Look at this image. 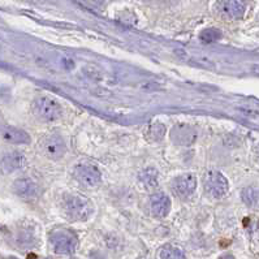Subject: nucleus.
<instances>
[{"mask_svg":"<svg viewBox=\"0 0 259 259\" xmlns=\"http://www.w3.org/2000/svg\"><path fill=\"white\" fill-rule=\"evenodd\" d=\"M197 189V179L192 173H185L176 177L172 183V190L175 196L181 200H188L194 194Z\"/></svg>","mask_w":259,"mask_h":259,"instance_id":"423d86ee","label":"nucleus"},{"mask_svg":"<svg viewBox=\"0 0 259 259\" xmlns=\"http://www.w3.org/2000/svg\"><path fill=\"white\" fill-rule=\"evenodd\" d=\"M0 134L4 141H7L13 145H26L30 142V136L22 129H18L16 126L3 125L0 128Z\"/></svg>","mask_w":259,"mask_h":259,"instance_id":"9b49d317","label":"nucleus"},{"mask_svg":"<svg viewBox=\"0 0 259 259\" xmlns=\"http://www.w3.org/2000/svg\"><path fill=\"white\" fill-rule=\"evenodd\" d=\"M171 140L179 146H190L197 140V132L193 126L186 124L176 125L171 130Z\"/></svg>","mask_w":259,"mask_h":259,"instance_id":"6e6552de","label":"nucleus"},{"mask_svg":"<svg viewBox=\"0 0 259 259\" xmlns=\"http://www.w3.org/2000/svg\"><path fill=\"white\" fill-rule=\"evenodd\" d=\"M166 134V128H164L162 124H155V125L151 126L150 129V136L154 137L155 140H162Z\"/></svg>","mask_w":259,"mask_h":259,"instance_id":"a211bd4d","label":"nucleus"},{"mask_svg":"<svg viewBox=\"0 0 259 259\" xmlns=\"http://www.w3.org/2000/svg\"><path fill=\"white\" fill-rule=\"evenodd\" d=\"M74 179L82 186L94 189L102 183V175L99 170L90 164H80L74 168Z\"/></svg>","mask_w":259,"mask_h":259,"instance_id":"39448f33","label":"nucleus"},{"mask_svg":"<svg viewBox=\"0 0 259 259\" xmlns=\"http://www.w3.org/2000/svg\"><path fill=\"white\" fill-rule=\"evenodd\" d=\"M65 143H64L63 138L59 136H50L44 138L42 142V151L48 159L57 160L60 158H63L65 154Z\"/></svg>","mask_w":259,"mask_h":259,"instance_id":"1a4fd4ad","label":"nucleus"},{"mask_svg":"<svg viewBox=\"0 0 259 259\" xmlns=\"http://www.w3.org/2000/svg\"><path fill=\"white\" fill-rule=\"evenodd\" d=\"M203 188L210 197L220 200L228 193L230 185L224 175L218 171H209L203 177Z\"/></svg>","mask_w":259,"mask_h":259,"instance_id":"7ed1b4c3","label":"nucleus"},{"mask_svg":"<svg viewBox=\"0 0 259 259\" xmlns=\"http://www.w3.org/2000/svg\"><path fill=\"white\" fill-rule=\"evenodd\" d=\"M140 181L147 189H154L159 183V175L154 168H146L140 172Z\"/></svg>","mask_w":259,"mask_h":259,"instance_id":"2eb2a0df","label":"nucleus"},{"mask_svg":"<svg viewBox=\"0 0 259 259\" xmlns=\"http://www.w3.org/2000/svg\"><path fill=\"white\" fill-rule=\"evenodd\" d=\"M51 244L57 254H72L76 250L77 240L69 232H56L51 237Z\"/></svg>","mask_w":259,"mask_h":259,"instance_id":"0eeeda50","label":"nucleus"},{"mask_svg":"<svg viewBox=\"0 0 259 259\" xmlns=\"http://www.w3.org/2000/svg\"><path fill=\"white\" fill-rule=\"evenodd\" d=\"M93 205L81 196H68L64 200V213L74 222H85L93 214Z\"/></svg>","mask_w":259,"mask_h":259,"instance_id":"f257e3e1","label":"nucleus"},{"mask_svg":"<svg viewBox=\"0 0 259 259\" xmlns=\"http://www.w3.org/2000/svg\"><path fill=\"white\" fill-rule=\"evenodd\" d=\"M216 13L226 20H239L246 10L245 0H218Z\"/></svg>","mask_w":259,"mask_h":259,"instance_id":"20e7f679","label":"nucleus"},{"mask_svg":"<svg viewBox=\"0 0 259 259\" xmlns=\"http://www.w3.org/2000/svg\"><path fill=\"white\" fill-rule=\"evenodd\" d=\"M26 159L25 155L20 151H12L7 153L1 158V167L5 172H14V171L22 168Z\"/></svg>","mask_w":259,"mask_h":259,"instance_id":"ddd939ff","label":"nucleus"},{"mask_svg":"<svg viewBox=\"0 0 259 259\" xmlns=\"http://www.w3.org/2000/svg\"><path fill=\"white\" fill-rule=\"evenodd\" d=\"M13 192L23 200L30 201L37 198L39 194V186L30 179H18L13 183Z\"/></svg>","mask_w":259,"mask_h":259,"instance_id":"9d476101","label":"nucleus"},{"mask_svg":"<svg viewBox=\"0 0 259 259\" xmlns=\"http://www.w3.org/2000/svg\"><path fill=\"white\" fill-rule=\"evenodd\" d=\"M150 210L155 218H166L171 210L170 198L163 193L154 194L150 200Z\"/></svg>","mask_w":259,"mask_h":259,"instance_id":"f8f14e48","label":"nucleus"},{"mask_svg":"<svg viewBox=\"0 0 259 259\" xmlns=\"http://www.w3.org/2000/svg\"><path fill=\"white\" fill-rule=\"evenodd\" d=\"M220 259H235V258H233V257L231 256V254H226V256L220 257Z\"/></svg>","mask_w":259,"mask_h":259,"instance_id":"aec40b11","label":"nucleus"},{"mask_svg":"<svg viewBox=\"0 0 259 259\" xmlns=\"http://www.w3.org/2000/svg\"><path fill=\"white\" fill-rule=\"evenodd\" d=\"M244 203L250 209L259 207V186H248L241 192Z\"/></svg>","mask_w":259,"mask_h":259,"instance_id":"4468645a","label":"nucleus"},{"mask_svg":"<svg viewBox=\"0 0 259 259\" xmlns=\"http://www.w3.org/2000/svg\"><path fill=\"white\" fill-rule=\"evenodd\" d=\"M159 259H186L183 250L175 246L167 245L159 250Z\"/></svg>","mask_w":259,"mask_h":259,"instance_id":"dca6fc26","label":"nucleus"},{"mask_svg":"<svg viewBox=\"0 0 259 259\" xmlns=\"http://www.w3.org/2000/svg\"><path fill=\"white\" fill-rule=\"evenodd\" d=\"M220 37H222V34H220V31L218 29L203 30L200 35L201 40H202L203 43H214L216 40H219Z\"/></svg>","mask_w":259,"mask_h":259,"instance_id":"f3484780","label":"nucleus"},{"mask_svg":"<svg viewBox=\"0 0 259 259\" xmlns=\"http://www.w3.org/2000/svg\"><path fill=\"white\" fill-rule=\"evenodd\" d=\"M8 259H18V258H16V257H9Z\"/></svg>","mask_w":259,"mask_h":259,"instance_id":"4be33fe9","label":"nucleus"},{"mask_svg":"<svg viewBox=\"0 0 259 259\" xmlns=\"http://www.w3.org/2000/svg\"><path fill=\"white\" fill-rule=\"evenodd\" d=\"M83 3H86L90 7L98 8L102 5V0H83Z\"/></svg>","mask_w":259,"mask_h":259,"instance_id":"6ab92c4d","label":"nucleus"},{"mask_svg":"<svg viewBox=\"0 0 259 259\" xmlns=\"http://www.w3.org/2000/svg\"><path fill=\"white\" fill-rule=\"evenodd\" d=\"M257 156H258V159H259V146L257 147Z\"/></svg>","mask_w":259,"mask_h":259,"instance_id":"412c9836","label":"nucleus"},{"mask_svg":"<svg viewBox=\"0 0 259 259\" xmlns=\"http://www.w3.org/2000/svg\"><path fill=\"white\" fill-rule=\"evenodd\" d=\"M31 110L35 117L42 121H55L61 116V106L57 103L56 100L47 98V96H40L34 100L31 104Z\"/></svg>","mask_w":259,"mask_h":259,"instance_id":"f03ea898","label":"nucleus"}]
</instances>
